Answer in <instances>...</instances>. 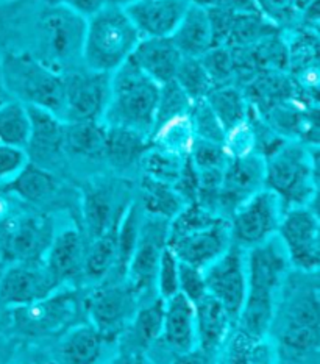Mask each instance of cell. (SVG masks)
<instances>
[{
	"label": "cell",
	"mask_w": 320,
	"mask_h": 364,
	"mask_svg": "<svg viewBox=\"0 0 320 364\" xmlns=\"http://www.w3.org/2000/svg\"><path fill=\"white\" fill-rule=\"evenodd\" d=\"M289 261L278 236L247 250V294L236 328L266 338L289 274Z\"/></svg>",
	"instance_id": "obj_1"
},
{
	"label": "cell",
	"mask_w": 320,
	"mask_h": 364,
	"mask_svg": "<svg viewBox=\"0 0 320 364\" xmlns=\"http://www.w3.org/2000/svg\"><path fill=\"white\" fill-rule=\"evenodd\" d=\"M86 19L58 5L41 0L31 21L26 50L57 74L83 66Z\"/></svg>",
	"instance_id": "obj_2"
},
{
	"label": "cell",
	"mask_w": 320,
	"mask_h": 364,
	"mask_svg": "<svg viewBox=\"0 0 320 364\" xmlns=\"http://www.w3.org/2000/svg\"><path fill=\"white\" fill-rule=\"evenodd\" d=\"M159 90L161 86L128 60L111 74L110 99L102 122L150 139L158 116Z\"/></svg>",
	"instance_id": "obj_3"
},
{
	"label": "cell",
	"mask_w": 320,
	"mask_h": 364,
	"mask_svg": "<svg viewBox=\"0 0 320 364\" xmlns=\"http://www.w3.org/2000/svg\"><path fill=\"white\" fill-rule=\"evenodd\" d=\"M141 39L125 8L110 2L86 19L83 66L113 74L132 58Z\"/></svg>",
	"instance_id": "obj_4"
},
{
	"label": "cell",
	"mask_w": 320,
	"mask_h": 364,
	"mask_svg": "<svg viewBox=\"0 0 320 364\" xmlns=\"http://www.w3.org/2000/svg\"><path fill=\"white\" fill-rule=\"evenodd\" d=\"M264 188L274 193L284 211L306 207L316 199V158L309 147L283 142L264 160Z\"/></svg>",
	"instance_id": "obj_5"
},
{
	"label": "cell",
	"mask_w": 320,
	"mask_h": 364,
	"mask_svg": "<svg viewBox=\"0 0 320 364\" xmlns=\"http://www.w3.org/2000/svg\"><path fill=\"white\" fill-rule=\"evenodd\" d=\"M2 80L8 97L23 107L44 109L61 119L63 75L46 68L27 52L0 55Z\"/></svg>",
	"instance_id": "obj_6"
},
{
	"label": "cell",
	"mask_w": 320,
	"mask_h": 364,
	"mask_svg": "<svg viewBox=\"0 0 320 364\" xmlns=\"http://www.w3.org/2000/svg\"><path fill=\"white\" fill-rule=\"evenodd\" d=\"M282 308L277 306L270 330L278 343L292 357H303L317 350L319 346V297L317 288L297 287L287 294L282 291ZM269 330V333H270Z\"/></svg>",
	"instance_id": "obj_7"
},
{
	"label": "cell",
	"mask_w": 320,
	"mask_h": 364,
	"mask_svg": "<svg viewBox=\"0 0 320 364\" xmlns=\"http://www.w3.org/2000/svg\"><path fill=\"white\" fill-rule=\"evenodd\" d=\"M55 232L50 215L14 208L0 219V257L10 263L43 261Z\"/></svg>",
	"instance_id": "obj_8"
},
{
	"label": "cell",
	"mask_w": 320,
	"mask_h": 364,
	"mask_svg": "<svg viewBox=\"0 0 320 364\" xmlns=\"http://www.w3.org/2000/svg\"><path fill=\"white\" fill-rule=\"evenodd\" d=\"M284 213L278 197L262 188L252 194L228 218L231 242L249 250L274 238Z\"/></svg>",
	"instance_id": "obj_9"
},
{
	"label": "cell",
	"mask_w": 320,
	"mask_h": 364,
	"mask_svg": "<svg viewBox=\"0 0 320 364\" xmlns=\"http://www.w3.org/2000/svg\"><path fill=\"white\" fill-rule=\"evenodd\" d=\"M111 74L80 66L63 74V122H102L110 99Z\"/></svg>",
	"instance_id": "obj_10"
},
{
	"label": "cell",
	"mask_w": 320,
	"mask_h": 364,
	"mask_svg": "<svg viewBox=\"0 0 320 364\" xmlns=\"http://www.w3.org/2000/svg\"><path fill=\"white\" fill-rule=\"evenodd\" d=\"M141 302L130 284L121 280L100 282L85 299L83 310L92 327L111 339H119Z\"/></svg>",
	"instance_id": "obj_11"
},
{
	"label": "cell",
	"mask_w": 320,
	"mask_h": 364,
	"mask_svg": "<svg viewBox=\"0 0 320 364\" xmlns=\"http://www.w3.org/2000/svg\"><path fill=\"white\" fill-rule=\"evenodd\" d=\"M169 223L142 213L139 235L128 259L124 279L141 300L156 296L155 277L163 250L167 247Z\"/></svg>",
	"instance_id": "obj_12"
},
{
	"label": "cell",
	"mask_w": 320,
	"mask_h": 364,
	"mask_svg": "<svg viewBox=\"0 0 320 364\" xmlns=\"http://www.w3.org/2000/svg\"><path fill=\"white\" fill-rule=\"evenodd\" d=\"M277 236L291 267L302 274L317 272L320 263L319 218L313 205L286 210Z\"/></svg>",
	"instance_id": "obj_13"
},
{
	"label": "cell",
	"mask_w": 320,
	"mask_h": 364,
	"mask_svg": "<svg viewBox=\"0 0 320 364\" xmlns=\"http://www.w3.org/2000/svg\"><path fill=\"white\" fill-rule=\"evenodd\" d=\"M208 296L218 300L238 321L247 294V250L231 242L222 255L203 269Z\"/></svg>",
	"instance_id": "obj_14"
},
{
	"label": "cell",
	"mask_w": 320,
	"mask_h": 364,
	"mask_svg": "<svg viewBox=\"0 0 320 364\" xmlns=\"http://www.w3.org/2000/svg\"><path fill=\"white\" fill-rule=\"evenodd\" d=\"M61 284L47 271L43 261L11 263L0 275V305L14 308L28 306L52 296Z\"/></svg>",
	"instance_id": "obj_15"
},
{
	"label": "cell",
	"mask_w": 320,
	"mask_h": 364,
	"mask_svg": "<svg viewBox=\"0 0 320 364\" xmlns=\"http://www.w3.org/2000/svg\"><path fill=\"white\" fill-rule=\"evenodd\" d=\"M16 326L28 335H49L64 328L78 313L74 292L66 287L28 306L14 308Z\"/></svg>",
	"instance_id": "obj_16"
},
{
	"label": "cell",
	"mask_w": 320,
	"mask_h": 364,
	"mask_svg": "<svg viewBox=\"0 0 320 364\" xmlns=\"http://www.w3.org/2000/svg\"><path fill=\"white\" fill-rule=\"evenodd\" d=\"M116 346V339L105 336L90 322L78 323L61 336L52 358L55 364H108Z\"/></svg>",
	"instance_id": "obj_17"
},
{
	"label": "cell",
	"mask_w": 320,
	"mask_h": 364,
	"mask_svg": "<svg viewBox=\"0 0 320 364\" xmlns=\"http://www.w3.org/2000/svg\"><path fill=\"white\" fill-rule=\"evenodd\" d=\"M128 205L122 207L113 185L92 183L86 188L80 203L86 240L91 242L114 230Z\"/></svg>",
	"instance_id": "obj_18"
},
{
	"label": "cell",
	"mask_w": 320,
	"mask_h": 364,
	"mask_svg": "<svg viewBox=\"0 0 320 364\" xmlns=\"http://www.w3.org/2000/svg\"><path fill=\"white\" fill-rule=\"evenodd\" d=\"M87 244L85 233L77 227H64L55 232L43 263L61 287L83 277Z\"/></svg>",
	"instance_id": "obj_19"
},
{
	"label": "cell",
	"mask_w": 320,
	"mask_h": 364,
	"mask_svg": "<svg viewBox=\"0 0 320 364\" xmlns=\"http://www.w3.org/2000/svg\"><path fill=\"white\" fill-rule=\"evenodd\" d=\"M191 0H141L124 6L141 38H171Z\"/></svg>",
	"instance_id": "obj_20"
},
{
	"label": "cell",
	"mask_w": 320,
	"mask_h": 364,
	"mask_svg": "<svg viewBox=\"0 0 320 364\" xmlns=\"http://www.w3.org/2000/svg\"><path fill=\"white\" fill-rule=\"evenodd\" d=\"M27 109L30 116V136L26 146L28 161L50 171V166L57 164L64 156V122L44 109L28 107Z\"/></svg>",
	"instance_id": "obj_21"
},
{
	"label": "cell",
	"mask_w": 320,
	"mask_h": 364,
	"mask_svg": "<svg viewBox=\"0 0 320 364\" xmlns=\"http://www.w3.org/2000/svg\"><path fill=\"white\" fill-rule=\"evenodd\" d=\"M158 343H161L172 357L198 347L196 305L180 292L164 300L163 330Z\"/></svg>",
	"instance_id": "obj_22"
},
{
	"label": "cell",
	"mask_w": 320,
	"mask_h": 364,
	"mask_svg": "<svg viewBox=\"0 0 320 364\" xmlns=\"http://www.w3.org/2000/svg\"><path fill=\"white\" fill-rule=\"evenodd\" d=\"M164 300L151 296L139 302L133 318L117 339V349L146 352L155 347L161 338Z\"/></svg>",
	"instance_id": "obj_23"
},
{
	"label": "cell",
	"mask_w": 320,
	"mask_h": 364,
	"mask_svg": "<svg viewBox=\"0 0 320 364\" xmlns=\"http://www.w3.org/2000/svg\"><path fill=\"white\" fill-rule=\"evenodd\" d=\"M214 36L215 28L211 11L191 0L189 8L171 39L185 58H203L213 49Z\"/></svg>",
	"instance_id": "obj_24"
},
{
	"label": "cell",
	"mask_w": 320,
	"mask_h": 364,
	"mask_svg": "<svg viewBox=\"0 0 320 364\" xmlns=\"http://www.w3.org/2000/svg\"><path fill=\"white\" fill-rule=\"evenodd\" d=\"M130 60L161 86L175 80L183 55L171 38H142Z\"/></svg>",
	"instance_id": "obj_25"
},
{
	"label": "cell",
	"mask_w": 320,
	"mask_h": 364,
	"mask_svg": "<svg viewBox=\"0 0 320 364\" xmlns=\"http://www.w3.org/2000/svg\"><path fill=\"white\" fill-rule=\"evenodd\" d=\"M39 4L41 0H0V55L26 50Z\"/></svg>",
	"instance_id": "obj_26"
},
{
	"label": "cell",
	"mask_w": 320,
	"mask_h": 364,
	"mask_svg": "<svg viewBox=\"0 0 320 364\" xmlns=\"http://www.w3.org/2000/svg\"><path fill=\"white\" fill-rule=\"evenodd\" d=\"M196 323L198 347L214 355L219 353L235 327L225 308L211 296H205L196 304Z\"/></svg>",
	"instance_id": "obj_27"
},
{
	"label": "cell",
	"mask_w": 320,
	"mask_h": 364,
	"mask_svg": "<svg viewBox=\"0 0 320 364\" xmlns=\"http://www.w3.org/2000/svg\"><path fill=\"white\" fill-rule=\"evenodd\" d=\"M107 125L103 122H64V156L78 160H103Z\"/></svg>",
	"instance_id": "obj_28"
},
{
	"label": "cell",
	"mask_w": 320,
	"mask_h": 364,
	"mask_svg": "<svg viewBox=\"0 0 320 364\" xmlns=\"http://www.w3.org/2000/svg\"><path fill=\"white\" fill-rule=\"evenodd\" d=\"M5 189L10 191L21 203L43 205L58 196L61 185L52 171L28 163L18 177L5 185Z\"/></svg>",
	"instance_id": "obj_29"
},
{
	"label": "cell",
	"mask_w": 320,
	"mask_h": 364,
	"mask_svg": "<svg viewBox=\"0 0 320 364\" xmlns=\"http://www.w3.org/2000/svg\"><path fill=\"white\" fill-rule=\"evenodd\" d=\"M149 147L150 139L142 134L107 127L103 160L119 173H125L134 169L136 166H141L142 156Z\"/></svg>",
	"instance_id": "obj_30"
},
{
	"label": "cell",
	"mask_w": 320,
	"mask_h": 364,
	"mask_svg": "<svg viewBox=\"0 0 320 364\" xmlns=\"http://www.w3.org/2000/svg\"><path fill=\"white\" fill-rule=\"evenodd\" d=\"M196 141L197 136L191 113L174 114L159 119L150 133V146L183 158H189Z\"/></svg>",
	"instance_id": "obj_31"
},
{
	"label": "cell",
	"mask_w": 320,
	"mask_h": 364,
	"mask_svg": "<svg viewBox=\"0 0 320 364\" xmlns=\"http://www.w3.org/2000/svg\"><path fill=\"white\" fill-rule=\"evenodd\" d=\"M138 205L146 216L164 219L167 223L186 207L185 200L171 185L144 176L139 186Z\"/></svg>",
	"instance_id": "obj_32"
},
{
	"label": "cell",
	"mask_w": 320,
	"mask_h": 364,
	"mask_svg": "<svg viewBox=\"0 0 320 364\" xmlns=\"http://www.w3.org/2000/svg\"><path fill=\"white\" fill-rule=\"evenodd\" d=\"M119 227V225H117ZM108 232L103 235L102 238L91 241L87 244L85 264H83V277L91 282H105L107 275L111 271H116V261H117V247H116V232Z\"/></svg>",
	"instance_id": "obj_33"
},
{
	"label": "cell",
	"mask_w": 320,
	"mask_h": 364,
	"mask_svg": "<svg viewBox=\"0 0 320 364\" xmlns=\"http://www.w3.org/2000/svg\"><path fill=\"white\" fill-rule=\"evenodd\" d=\"M30 136V116L27 107L16 100L0 104V144L26 149Z\"/></svg>",
	"instance_id": "obj_34"
},
{
	"label": "cell",
	"mask_w": 320,
	"mask_h": 364,
	"mask_svg": "<svg viewBox=\"0 0 320 364\" xmlns=\"http://www.w3.org/2000/svg\"><path fill=\"white\" fill-rule=\"evenodd\" d=\"M186 161L188 158L174 155L171 152H166L163 149L150 146L142 156L141 166L144 169V176L163 181V183L171 185L174 188V185L181 177L183 171H185Z\"/></svg>",
	"instance_id": "obj_35"
},
{
	"label": "cell",
	"mask_w": 320,
	"mask_h": 364,
	"mask_svg": "<svg viewBox=\"0 0 320 364\" xmlns=\"http://www.w3.org/2000/svg\"><path fill=\"white\" fill-rule=\"evenodd\" d=\"M208 105L218 117L223 132H228L245 119V102L235 88L211 90L205 97Z\"/></svg>",
	"instance_id": "obj_36"
},
{
	"label": "cell",
	"mask_w": 320,
	"mask_h": 364,
	"mask_svg": "<svg viewBox=\"0 0 320 364\" xmlns=\"http://www.w3.org/2000/svg\"><path fill=\"white\" fill-rule=\"evenodd\" d=\"M175 82L178 83L180 88L186 92V96L192 102L205 99L213 90V78L203 65L202 58L183 57Z\"/></svg>",
	"instance_id": "obj_37"
},
{
	"label": "cell",
	"mask_w": 320,
	"mask_h": 364,
	"mask_svg": "<svg viewBox=\"0 0 320 364\" xmlns=\"http://www.w3.org/2000/svg\"><path fill=\"white\" fill-rule=\"evenodd\" d=\"M180 292V261L169 245L163 250L156 269L155 294L163 300L177 296Z\"/></svg>",
	"instance_id": "obj_38"
},
{
	"label": "cell",
	"mask_w": 320,
	"mask_h": 364,
	"mask_svg": "<svg viewBox=\"0 0 320 364\" xmlns=\"http://www.w3.org/2000/svg\"><path fill=\"white\" fill-rule=\"evenodd\" d=\"M253 5L275 26H291L302 14L297 0H253Z\"/></svg>",
	"instance_id": "obj_39"
},
{
	"label": "cell",
	"mask_w": 320,
	"mask_h": 364,
	"mask_svg": "<svg viewBox=\"0 0 320 364\" xmlns=\"http://www.w3.org/2000/svg\"><path fill=\"white\" fill-rule=\"evenodd\" d=\"M26 149L0 144V186H5L19 176L28 164Z\"/></svg>",
	"instance_id": "obj_40"
},
{
	"label": "cell",
	"mask_w": 320,
	"mask_h": 364,
	"mask_svg": "<svg viewBox=\"0 0 320 364\" xmlns=\"http://www.w3.org/2000/svg\"><path fill=\"white\" fill-rule=\"evenodd\" d=\"M180 294L185 296L194 305L208 296L202 269L180 261Z\"/></svg>",
	"instance_id": "obj_41"
},
{
	"label": "cell",
	"mask_w": 320,
	"mask_h": 364,
	"mask_svg": "<svg viewBox=\"0 0 320 364\" xmlns=\"http://www.w3.org/2000/svg\"><path fill=\"white\" fill-rule=\"evenodd\" d=\"M43 2L49 5L63 6L66 8V10L87 19L97 11H100L103 6L108 5L110 0H43Z\"/></svg>",
	"instance_id": "obj_42"
},
{
	"label": "cell",
	"mask_w": 320,
	"mask_h": 364,
	"mask_svg": "<svg viewBox=\"0 0 320 364\" xmlns=\"http://www.w3.org/2000/svg\"><path fill=\"white\" fill-rule=\"evenodd\" d=\"M171 364H218V355L197 347L191 352L175 355L171 358Z\"/></svg>",
	"instance_id": "obj_43"
},
{
	"label": "cell",
	"mask_w": 320,
	"mask_h": 364,
	"mask_svg": "<svg viewBox=\"0 0 320 364\" xmlns=\"http://www.w3.org/2000/svg\"><path fill=\"white\" fill-rule=\"evenodd\" d=\"M108 364H158V363L146 352L117 349L116 353L113 355V358L108 361Z\"/></svg>",
	"instance_id": "obj_44"
},
{
	"label": "cell",
	"mask_w": 320,
	"mask_h": 364,
	"mask_svg": "<svg viewBox=\"0 0 320 364\" xmlns=\"http://www.w3.org/2000/svg\"><path fill=\"white\" fill-rule=\"evenodd\" d=\"M13 364H55L52 353H44V352H28L23 353L16 360Z\"/></svg>",
	"instance_id": "obj_45"
},
{
	"label": "cell",
	"mask_w": 320,
	"mask_h": 364,
	"mask_svg": "<svg viewBox=\"0 0 320 364\" xmlns=\"http://www.w3.org/2000/svg\"><path fill=\"white\" fill-rule=\"evenodd\" d=\"M6 100H11L8 97V94L5 91V86H4V80H2V68H0V104H4Z\"/></svg>",
	"instance_id": "obj_46"
},
{
	"label": "cell",
	"mask_w": 320,
	"mask_h": 364,
	"mask_svg": "<svg viewBox=\"0 0 320 364\" xmlns=\"http://www.w3.org/2000/svg\"><path fill=\"white\" fill-rule=\"evenodd\" d=\"M111 4H116V5H121V6H127L130 4H134V2H141V0H110Z\"/></svg>",
	"instance_id": "obj_47"
}]
</instances>
